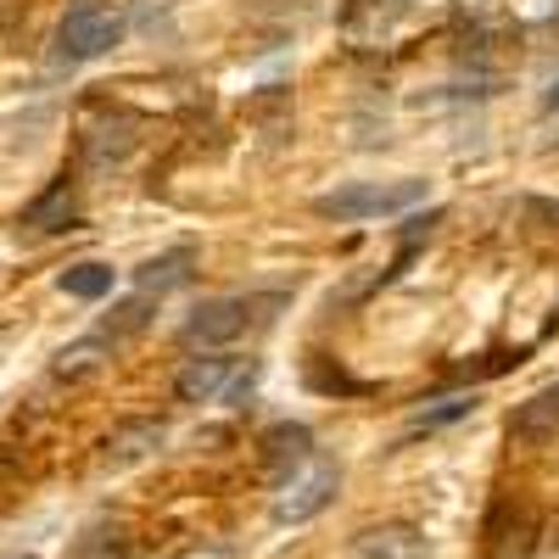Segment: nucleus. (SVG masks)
Returning <instances> with one entry per match:
<instances>
[{
  "label": "nucleus",
  "instance_id": "f257e3e1",
  "mask_svg": "<svg viewBox=\"0 0 559 559\" xmlns=\"http://www.w3.org/2000/svg\"><path fill=\"white\" fill-rule=\"evenodd\" d=\"M123 28H129L123 0H79V7H68V17L51 34V62L57 68L96 62V57H107L112 45L123 39Z\"/></svg>",
  "mask_w": 559,
  "mask_h": 559
},
{
  "label": "nucleus",
  "instance_id": "f03ea898",
  "mask_svg": "<svg viewBox=\"0 0 559 559\" xmlns=\"http://www.w3.org/2000/svg\"><path fill=\"white\" fill-rule=\"evenodd\" d=\"M414 202H426V179H353L336 185L313 202L319 218H336V224H364V218H392L408 213Z\"/></svg>",
  "mask_w": 559,
  "mask_h": 559
},
{
  "label": "nucleus",
  "instance_id": "7ed1b4c3",
  "mask_svg": "<svg viewBox=\"0 0 559 559\" xmlns=\"http://www.w3.org/2000/svg\"><path fill=\"white\" fill-rule=\"evenodd\" d=\"M280 302H286V297H213V302H202L191 319H185L179 342L202 347V353H218L229 342H241L252 324H263L269 308H280Z\"/></svg>",
  "mask_w": 559,
  "mask_h": 559
},
{
  "label": "nucleus",
  "instance_id": "20e7f679",
  "mask_svg": "<svg viewBox=\"0 0 559 559\" xmlns=\"http://www.w3.org/2000/svg\"><path fill=\"white\" fill-rule=\"evenodd\" d=\"M336 487H342V464H336V459H324V453H313L308 464H297L292 476H280V481H274L269 515H274L280 526H302V521L319 515V509H331Z\"/></svg>",
  "mask_w": 559,
  "mask_h": 559
},
{
  "label": "nucleus",
  "instance_id": "39448f33",
  "mask_svg": "<svg viewBox=\"0 0 559 559\" xmlns=\"http://www.w3.org/2000/svg\"><path fill=\"white\" fill-rule=\"evenodd\" d=\"M134 146H140V123L129 112H107L96 123H84V134H79V152H84V168L90 174H107V168L129 163Z\"/></svg>",
  "mask_w": 559,
  "mask_h": 559
},
{
  "label": "nucleus",
  "instance_id": "423d86ee",
  "mask_svg": "<svg viewBox=\"0 0 559 559\" xmlns=\"http://www.w3.org/2000/svg\"><path fill=\"white\" fill-rule=\"evenodd\" d=\"M241 381V364L224 358V353H202V358H185V369L174 376V397L179 403H218L229 397Z\"/></svg>",
  "mask_w": 559,
  "mask_h": 559
},
{
  "label": "nucleus",
  "instance_id": "0eeeda50",
  "mask_svg": "<svg viewBox=\"0 0 559 559\" xmlns=\"http://www.w3.org/2000/svg\"><path fill=\"white\" fill-rule=\"evenodd\" d=\"M347 559H431L426 532L408 526V521H381V526H364L347 543Z\"/></svg>",
  "mask_w": 559,
  "mask_h": 559
},
{
  "label": "nucleus",
  "instance_id": "6e6552de",
  "mask_svg": "<svg viewBox=\"0 0 559 559\" xmlns=\"http://www.w3.org/2000/svg\"><path fill=\"white\" fill-rule=\"evenodd\" d=\"M23 224L34 229V236H57V229H73V224H79V197H73V185H68V179L45 185V191L23 207Z\"/></svg>",
  "mask_w": 559,
  "mask_h": 559
},
{
  "label": "nucleus",
  "instance_id": "1a4fd4ad",
  "mask_svg": "<svg viewBox=\"0 0 559 559\" xmlns=\"http://www.w3.org/2000/svg\"><path fill=\"white\" fill-rule=\"evenodd\" d=\"M319 448H313V431L308 426H274V431H263V471L280 481V476H292L297 464H308Z\"/></svg>",
  "mask_w": 559,
  "mask_h": 559
},
{
  "label": "nucleus",
  "instance_id": "9d476101",
  "mask_svg": "<svg viewBox=\"0 0 559 559\" xmlns=\"http://www.w3.org/2000/svg\"><path fill=\"white\" fill-rule=\"evenodd\" d=\"M163 437H168L163 419H123V426L107 437L102 459H107V464H140V459H152V453L163 448Z\"/></svg>",
  "mask_w": 559,
  "mask_h": 559
},
{
  "label": "nucleus",
  "instance_id": "9b49d317",
  "mask_svg": "<svg viewBox=\"0 0 559 559\" xmlns=\"http://www.w3.org/2000/svg\"><path fill=\"white\" fill-rule=\"evenodd\" d=\"M191 274H197V252L179 247V252H163V258H152V263H140V269H134V286L163 302V297H168L174 286H185Z\"/></svg>",
  "mask_w": 559,
  "mask_h": 559
},
{
  "label": "nucleus",
  "instance_id": "f8f14e48",
  "mask_svg": "<svg viewBox=\"0 0 559 559\" xmlns=\"http://www.w3.org/2000/svg\"><path fill=\"white\" fill-rule=\"evenodd\" d=\"M107 358H112V342H107V336L68 342V347L51 358V381H84V376H96V369H107Z\"/></svg>",
  "mask_w": 559,
  "mask_h": 559
},
{
  "label": "nucleus",
  "instance_id": "ddd939ff",
  "mask_svg": "<svg viewBox=\"0 0 559 559\" xmlns=\"http://www.w3.org/2000/svg\"><path fill=\"white\" fill-rule=\"evenodd\" d=\"M509 431L526 437V442H543V437H559V386L526 397L515 414H509Z\"/></svg>",
  "mask_w": 559,
  "mask_h": 559
},
{
  "label": "nucleus",
  "instance_id": "4468645a",
  "mask_svg": "<svg viewBox=\"0 0 559 559\" xmlns=\"http://www.w3.org/2000/svg\"><path fill=\"white\" fill-rule=\"evenodd\" d=\"M152 308H157V297H146V292L129 297V302H118V308L102 319V336H107V342H123V336H134V331H146Z\"/></svg>",
  "mask_w": 559,
  "mask_h": 559
},
{
  "label": "nucleus",
  "instance_id": "2eb2a0df",
  "mask_svg": "<svg viewBox=\"0 0 559 559\" xmlns=\"http://www.w3.org/2000/svg\"><path fill=\"white\" fill-rule=\"evenodd\" d=\"M57 286H62L68 297H79V302H96V297L112 292V269H107V263H73V269H62Z\"/></svg>",
  "mask_w": 559,
  "mask_h": 559
},
{
  "label": "nucleus",
  "instance_id": "dca6fc26",
  "mask_svg": "<svg viewBox=\"0 0 559 559\" xmlns=\"http://www.w3.org/2000/svg\"><path fill=\"white\" fill-rule=\"evenodd\" d=\"M476 414V392H453V397H437L431 408L414 414V431H437V426H453V419Z\"/></svg>",
  "mask_w": 559,
  "mask_h": 559
},
{
  "label": "nucleus",
  "instance_id": "f3484780",
  "mask_svg": "<svg viewBox=\"0 0 559 559\" xmlns=\"http://www.w3.org/2000/svg\"><path fill=\"white\" fill-rule=\"evenodd\" d=\"M73 559H134V554H129V537H123L118 526H112V532L96 526V532H84V537H79Z\"/></svg>",
  "mask_w": 559,
  "mask_h": 559
},
{
  "label": "nucleus",
  "instance_id": "a211bd4d",
  "mask_svg": "<svg viewBox=\"0 0 559 559\" xmlns=\"http://www.w3.org/2000/svg\"><path fill=\"white\" fill-rule=\"evenodd\" d=\"M526 213H532V218H548V224L559 229V202H537V197H532V202H526Z\"/></svg>",
  "mask_w": 559,
  "mask_h": 559
},
{
  "label": "nucleus",
  "instance_id": "6ab92c4d",
  "mask_svg": "<svg viewBox=\"0 0 559 559\" xmlns=\"http://www.w3.org/2000/svg\"><path fill=\"white\" fill-rule=\"evenodd\" d=\"M548 107H559V84H554V96H548Z\"/></svg>",
  "mask_w": 559,
  "mask_h": 559
},
{
  "label": "nucleus",
  "instance_id": "aec40b11",
  "mask_svg": "<svg viewBox=\"0 0 559 559\" xmlns=\"http://www.w3.org/2000/svg\"><path fill=\"white\" fill-rule=\"evenodd\" d=\"M12 559H39V554H12Z\"/></svg>",
  "mask_w": 559,
  "mask_h": 559
}]
</instances>
